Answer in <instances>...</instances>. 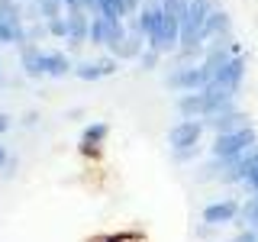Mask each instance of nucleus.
Instances as JSON below:
<instances>
[{
    "label": "nucleus",
    "mask_w": 258,
    "mask_h": 242,
    "mask_svg": "<svg viewBox=\"0 0 258 242\" xmlns=\"http://www.w3.org/2000/svg\"><path fill=\"white\" fill-rule=\"evenodd\" d=\"M239 210H242V204L232 200V197L213 200V204L204 207V223H210V226H229V223L239 220Z\"/></svg>",
    "instance_id": "423d86ee"
},
{
    "label": "nucleus",
    "mask_w": 258,
    "mask_h": 242,
    "mask_svg": "<svg viewBox=\"0 0 258 242\" xmlns=\"http://www.w3.org/2000/svg\"><path fill=\"white\" fill-rule=\"evenodd\" d=\"M68 71H75V65L64 52H42V75L48 78H64Z\"/></svg>",
    "instance_id": "4468645a"
},
{
    "label": "nucleus",
    "mask_w": 258,
    "mask_h": 242,
    "mask_svg": "<svg viewBox=\"0 0 258 242\" xmlns=\"http://www.w3.org/2000/svg\"><path fill=\"white\" fill-rule=\"evenodd\" d=\"M0 165H7V149L0 145Z\"/></svg>",
    "instance_id": "cd10ccee"
},
{
    "label": "nucleus",
    "mask_w": 258,
    "mask_h": 242,
    "mask_svg": "<svg viewBox=\"0 0 258 242\" xmlns=\"http://www.w3.org/2000/svg\"><path fill=\"white\" fill-rule=\"evenodd\" d=\"M36 119H39L36 113H26V116H23V123H26V126H36Z\"/></svg>",
    "instance_id": "a878e982"
},
{
    "label": "nucleus",
    "mask_w": 258,
    "mask_h": 242,
    "mask_svg": "<svg viewBox=\"0 0 258 242\" xmlns=\"http://www.w3.org/2000/svg\"><path fill=\"white\" fill-rule=\"evenodd\" d=\"M61 7H68V10H75V7H81V0H61Z\"/></svg>",
    "instance_id": "bb28decb"
},
{
    "label": "nucleus",
    "mask_w": 258,
    "mask_h": 242,
    "mask_svg": "<svg viewBox=\"0 0 258 242\" xmlns=\"http://www.w3.org/2000/svg\"><path fill=\"white\" fill-rule=\"evenodd\" d=\"M20 65H23V71H26L29 78H39L42 75V48L26 42L20 48Z\"/></svg>",
    "instance_id": "2eb2a0df"
},
{
    "label": "nucleus",
    "mask_w": 258,
    "mask_h": 242,
    "mask_svg": "<svg viewBox=\"0 0 258 242\" xmlns=\"http://www.w3.org/2000/svg\"><path fill=\"white\" fill-rule=\"evenodd\" d=\"M255 142H258L255 126H242V129H232V133H216L213 145H210V155L213 158H236L245 149H252Z\"/></svg>",
    "instance_id": "7ed1b4c3"
},
{
    "label": "nucleus",
    "mask_w": 258,
    "mask_h": 242,
    "mask_svg": "<svg viewBox=\"0 0 258 242\" xmlns=\"http://www.w3.org/2000/svg\"><path fill=\"white\" fill-rule=\"evenodd\" d=\"M97 13L110 16V20H126V16H129L123 0H97Z\"/></svg>",
    "instance_id": "a211bd4d"
},
{
    "label": "nucleus",
    "mask_w": 258,
    "mask_h": 242,
    "mask_svg": "<svg viewBox=\"0 0 258 242\" xmlns=\"http://www.w3.org/2000/svg\"><path fill=\"white\" fill-rule=\"evenodd\" d=\"M142 48H145V36L133 26V23H129V26H126V36L119 39L110 52H113V58H116V62H129V58H139Z\"/></svg>",
    "instance_id": "9d476101"
},
{
    "label": "nucleus",
    "mask_w": 258,
    "mask_h": 242,
    "mask_svg": "<svg viewBox=\"0 0 258 242\" xmlns=\"http://www.w3.org/2000/svg\"><path fill=\"white\" fill-rule=\"evenodd\" d=\"M7 129H10V116H7V113H0V136H4Z\"/></svg>",
    "instance_id": "393cba45"
},
{
    "label": "nucleus",
    "mask_w": 258,
    "mask_h": 242,
    "mask_svg": "<svg viewBox=\"0 0 258 242\" xmlns=\"http://www.w3.org/2000/svg\"><path fill=\"white\" fill-rule=\"evenodd\" d=\"M110 133V123H91L84 126V133H81V152H97V145L103 142V136Z\"/></svg>",
    "instance_id": "dca6fc26"
},
{
    "label": "nucleus",
    "mask_w": 258,
    "mask_h": 242,
    "mask_svg": "<svg viewBox=\"0 0 258 242\" xmlns=\"http://www.w3.org/2000/svg\"><path fill=\"white\" fill-rule=\"evenodd\" d=\"M210 81H216V84H223V87H229V91H236V94H239L242 81H245V55H242V52H239V55H232V58L226 62Z\"/></svg>",
    "instance_id": "0eeeda50"
},
{
    "label": "nucleus",
    "mask_w": 258,
    "mask_h": 242,
    "mask_svg": "<svg viewBox=\"0 0 258 242\" xmlns=\"http://www.w3.org/2000/svg\"><path fill=\"white\" fill-rule=\"evenodd\" d=\"M239 223H242V226H252V229H258V191L245 200V204H242V210H239Z\"/></svg>",
    "instance_id": "f3484780"
},
{
    "label": "nucleus",
    "mask_w": 258,
    "mask_h": 242,
    "mask_svg": "<svg viewBox=\"0 0 258 242\" xmlns=\"http://www.w3.org/2000/svg\"><path fill=\"white\" fill-rule=\"evenodd\" d=\"M220 7V0H187L181 13V45L184 52H204L207 45V20Z\"/></svg>",
    "instance_id": "f257e3e1"
},
{
    "label": "nucleus",
    "mask_w": 258,
    "mask_h": 242,
    "mask_svg": "<svg viewBox=\"0 0 258 242\" xmlns=\"http://www.w3.org/2000/svg\"><path fill=\"white\" fill-rule=\"evenodd\" d=\"M207 81H210V71L200 62H190V65H174V68L168 71L165 84L177 94H190V91H200Z\"/></svg>",
    "instance_id": "20e7f679"
},
{
    "label": "nucleus",
    "mask_w": 258,
    "mask_h": 242,
    "mask_svg": "<svg viewBox=\"0 0 258 242\" xmlns=\"http://www.w3.org/2000/svg\"><path fill=\"white\" fill-rule=\"evenodd\" d=\"M145 45L155 48L158 55H171L177 45H181V20L174 13H168L165 7H158L155 13V23L152 29L145 32Z\"/></svg>",
    "instance_id": "f03ea898"
},
{
    "label": "nucleus",
    "mask_w": 258,
    "mask_h": 242,
    "mask_svg": "<svg viewBox=\"0 0 258 242\" xmlns=\"http://www.w3.org/2000/svg\"><path fill=\"white\" fill-rule=\"evenodd\" d=\"M161 7H165L168 13H174L177 20H181V13H184V7H187V0H161Z\"/></svg>",
    "instance_id": "412c9836"
},
{
    "label": "nucleus",
    "mask_w": 258,
    "mask_h": 242,
    "mask_svg": "<svg viewBox=\"0 0 258 242\" xmlns=\"http://www.w3.org/2000/svg\"><path fill=\"white\" fill-rule=\"evenodd\" d=\"M119 71V62L113 58H91V62H78L75 65V75L81 81H100V78H110V75H116Z\"/></svg>",
    "instance_id": "1a4fd4ad"
},
{
    "label": "nucleus",
    "mask_w": 258,
    "mask_h": 242,
    "mask_svg": "<svg viewBox=\"0 0 258 242\" xmlns=\"http://www.w3.org/2000/svg\"><path fill=\"white\" fill-rule=\"evenodd\" d=\"M0 81H4V65H0Z\"/></svg>",
    "instance_id": "c85d7f7f"
},
{
    "label": "nucleus",
    "mask_w": 258,
    "mask_h": 242,
    "mask_svg": "<svg viewBox=\"0 0 258 242\" xmlns=\"http://www.w3.org/2000/svg\"><path fill=\"white\" fill-rule=\"evenodd\" d=\"M158 62H161V55L155 52V48H149V45H145V48H142V55H139L142 71H155V68H158Z\"/></svg>",
    "instance_id": "aec40b11"
},
{
    "label": "nucleus",
    "mask_w": 258,
    "mask_h": 242,
    "mask_svg": "<svg viewBox=\"0 0 258 242\" xmlns=\"http://www.w3.org/2000/svg\"><path fill=\"white\" fill-rule=\"evenodd\" d=\"M174 110L181 113V119H204L207 116V100L200 91H190V94H181L174 103Z\"/></svg>",
    "instance_id": "f8f14e48"
},
{
    "label": "nucleus",
    "mask_w": 258,
    "mask_h": 242,
    "mask_svg": "<svg viewBox=\"0 0 258 242\" xmlns=\"http://www.w3.org/2000/svg\"><path fill=\"white\" fill-rule=\"evenodd\" d=\"M0 45H13V29L7 26V20H0Z\"/></svg>",
    "instance_id": "b1692460"
},
{
    "label": "nucleus",
    "mask_w": 258,
    "mask_h": 242,
    "mask_svg": "<svg viewBox=\"0 0 258 242\" xmlns=\"http://www.w3.org/2000/svg\"><path fill=\"white\" fill-rule=\"evenodd\" d=\"M64 16H68V45L71 48L84 45L87 36H91V13L84 7H75V10H68Z\"/></svg>",
    "instance_id": "9b49d317"
},
{
    "label": "nucleus",
    "mask_w": 258,
    "mask_h": 242,
    "mask_svg": "<svg viewBox=\"0 0 258 242\" xmlns=\"http://www.w3.org/2000/svg\"><path fill=\"white\" fill-rule=\"evenodd\" d=\"M242 188H245L248 194H255V191H258V161H255V168H252V171H248V177L242 181Z\"/></svg>",
    "instance_id": "5701e85b"
},
{
    "label": "nucleus",
    "mask_w": 258,
    "mask_h": 242,
    "mask_svg": "<svg viewBox=\"0 0 258 242\" xmlns=\"http://www.w3.org/2000/svg\"><path fill=\"white\" fill-rule=\"evenodd\" d=\"M210 39H232V16L223 7H216L207 20V42Z\"/></svg>",
    "instance_id": "ddd939ff"
},
{
    "label": "nucleus",
    "mask_w": 258,
    "mask_h": 242,
    "mask_svg": "<svg viewBox=\"0 0 258 242\" xmlns=\"http://www.w3.org/2000/svg\"><path fill=\"white\" fill-rule=\"evenodd\" d=\"M204 119H177V123L168 129V145L171 152H184V149H197L200 136H204Z\"/></svg>",
    "instance_id": "39448f33"
},
{
    "label": "nucleus",
    "mask_w": 258,
    "mask_h": 242,
    "mask_svg": "<svg viewBox=\"0 0 258 242\" xmlns=\"http://www.w3.org/2000/svg\"><path fill=\"white\" fill-rule=\"evenodd\" d=\"M45 26H48V32H52V36H58V39H64V42H68V16H55V20H45Z\"/></svg>",
    "instance_id": "6ab92c4d"
},
{
    "label": "nucleus",
    "mask_w": 258,
    "mask_h": 242,
    "mask_svg": "<svg viewBox=\"0 0 258 242\" xmlns=\"http://www.w3.org/2000/svg\"><path fill=\"white\" fill-rule=\"evenodd\" d=\"M226 242H258V232L252 229V226H242L239 236H232V239H226Z\"/></svg>",
    "instance_id": "4be33fe9"
},
{
    "label": "nucleus",
    "mask_w": 258,
    "mask_h": 242,
    "mask_svg": "<svg viewBox=\"0 0 258 242\" xmlns=\"http://www.w3.org/2000/svg\"><path fill=\"white\" fill-rule=\"evenodd\" d=\"M204 126L216 136V133H232V129L252 126V123H248V113H242V110L232 107V110H223V113H213V116H207Z\"/></svg>",
    "instance_id": "6e6552de"
},
{
    "label": "nucleus",
    "mask_w": 258,
    "mask_h": 242,
    "mask_svg": "<svg viewBox=\"0 0 258 242\" xmlns=\"http://www.w3.org/2000/svg\"><path fill=\"white\" fill-rule=\"evenodd\" d=\"M255 232H258V229H255Z\"/></svg>",
    "instance_id": "c756f323"
}]
</instances>
